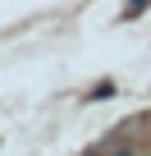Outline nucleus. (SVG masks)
I'll return each instance as SVG.
<instances>
[{
  "label": "nucleus",
  "mask_w": 151,
  "mask_h": 156,
  "mask_svg": "<svg viewBox=\"0 0 151 156\" xmlns=\"http://www.w3.org/2000/svg\"><path fill=\"white\" fill-rule=\"evenodd\" d=\"M151 9V0H128L124 5V19H137V14H146Z\"/></svg>",
  "instance_id": "f03ea898"
},
{
  "label": "nucleus",
  "mask_w": 151,
  "mask_h": 156,
  "mask_svg": "<svg viewBox=\"0 0 151 156\" xmlns=\"http://www.w3.org/2000/svg\"><path fill=\"white\" fill-rule=\"evenodd\" d=\"M105 97H115V83H110V78H105V83H96V87L87 92V101H105Z\"/></svg>",
  "instance_id": "f257e3e1"
}]
</instances>
